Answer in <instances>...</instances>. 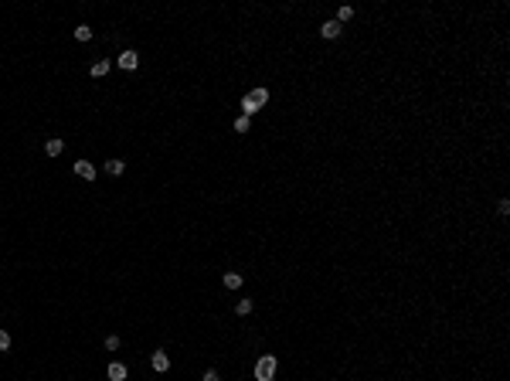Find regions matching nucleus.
Instances as JSON below:
<instances>
[{"mask_svg": "<svg viewBox=\"0 0 510 381\" xmlns=\"http://www.w3.org/2000/svg\"><path fill=\"white\" fill-rule=\"evenodd\" d=\"M150 364H153V371H167V368H170V358H167L163 351H153V358H150Z\"/></svg>", "mask_w": 510, "mask_h": 381, "instance_id": "nucleus-5", "label": "nucleus"}, {"mask_svg": "<svg viewBox=\"0 0 510 381\" xmlns=\"http://www.w3.org/2000/svg\"><path fill=\"white\" fill-rule=\"evenodd\" d=\"M354 17V7H340V14H337V21L344 24V21H351Z\"/></svg>", "mask_w": 510, "mask_h": 381, "instance_id": "nucleus-15", "label": "nucleus"}, {"mask_svg": "<svg viewBox=\"0 0 510 381\" xmlns=\"http://www.w3.org/2000/svg\"><path fill=\"white\" fill-rule=\"evenodd\" d=\"M72 170L82 177V180H95V163H89V160H75Z\"/></svg>", "mask_w": 510, "mask_h": 381, "instance_id": "nucleus-3", "label": "nucleus"}, {"mask_svg": "<svg viewBox=\"0 0 510 381\" xmlns=\"http://www.w3.org/2000/svg\"><path fill=\"white\" fill-rule=\"evenodd\" d=\"M89 72H92V78H102V75H109V58H102V62H95V65H92Z\"/></svg>", "mask_w": 510, "mask_h": 381, "instance_id": "nucleus-9", "label": "nucleus"}, {"mask_svg": "<svg viewBox=\"0 0 510 381\" xmlns=\"http://www.w3.org/2000/svg\"><path fill=\"white\" fill-rule=\"evenodd\" d=\"M126 375H130V371H126V364H119V361H112V364H109V381H126Z\"/></svg>", "mask_w": 510, "mask_h": 381, "instance_id": "nucleus-6", "label": "nucleus"}, {"mask_svg": "<svg viewBox=\"0 0 510 381\" xmlns=\"http://www.w3.org/2000/svg\"><path fill=\"white\" fill-rule=\"evenodd\" d=\"M106 170H109V174H123V170H126V160H109Z\"/></svg>", "mask_w": 510, "mask_h": 381, "instance_id": "nucleus-12", "label": "nucleus"}, {"mask_svg": "<svg viewBox=\"0 0 510 381\" xmlns=\"http://www.w3.org/2000/svg\"><path fill=\"white\" fill-rule=\"evenodd\" d=\"M248 126H252V119H245V116L235 119V130H238V133H248Z\"/></svg>", "mask_w": 510, "mask_h": 381, "instance_id": "nucleus-14", "label": "nucleus"}, {"mask_svg": "<svg viewBox=\"0 0 510 381\" xmlns=\"http://www.w3.org/2000/svg\"><path fill=\"white\" fill-rule=\"evenodd\" d=\"M340 31H344V24H340V21H327V24L320 27V34H323V38H337Z\"/></svg>", "mask_w": 510, "mask_h": 381, "instance_id": "nucleus-7", "label": "nucleus"}, {"mask_svg": "<svg viewBox=\"0 0 510 381\" xmlns=\"http://www.w3.org/2000/svg\"><path fill=\"white\" fill-rule=\"evenodd\" d=\"M266 102H269V92H266V89H252L248 95H242V116H245V119L255 116Z\"/></svg>", "mask_w": 510, "mask_h": 381, "instance_id": "nucleus-1", "label": "nucleus"}, {"mask_svg": "<svg viewBox=\"0 0 510 381\" xmlns=\"http://www.w3.org/2000/svg\"><path fill=\"white\" fill-rule=\"evenodd\" d=\"M242 286V272H224V290H238Z\"/></svg>", "mask_w": 510, "mask_h": 381, "instance_id": "nucleus-10", "label": "nucleus"}, {"mask_svg": "<svg viewBox=\"0 0 510 381\" xmlns=\"http://www.w3.org/2000/svg\"><path fill=\"white\" fill-rule=\"evenodd\" d=\"M106 351H119V337H116V334L106 337Z\"/></svg>", "mask_w": 510, "mask_h": 381, "instance_id": "nucleus-16", "label": "nucleus"}, {"mask_svg": "<svg viewBox=\"0 0 510 381\" xmlns=\"http://www.w3.org/2000/svg\"><path fill=\"white\" fill-rule=\"evenodd\" d=\"M276 371H279V364H276L272 354H262V358L255 361V381H272Z\"/></svg>", "mask_w": 510, "mask_h": 381, "instance_id": "nucleus-2", "label": "nucleus"}, {"mask_svg": "<svg viewBox=\"0 0 510 381\" xmlns=\"http://www.w3.org/2000/svg\"><path fill=\"white\" fill-rule=\"evenodd\" d=\"M235 313H238V316L252 313V300H238V303H235Z\"/></svg>", "mask_w": 510, "mask_h": 381, "instance_id": "nucleus-13", "label": "nucleus"}, {"mask_svg": "<svg viewBox=\"0 0 510 381\" xmlns=\"http://www.w3.org/2000/svg\"><path fill=\"white\" fill-rule=\"evenodd\" d=\"M72 34H75V41H89V38H92V27H89V24H78Z\"/></svg>", "mask_w": 510, "mask_h": 381, "instance_id": "nucleus-11", "label": "nucleus"}, {"mask_svg": "<svg viewBox=\"0 0 510 381\" xmlns=\"http://www.w3.org/2000/svg\"><path fill=\"white\" fill-rule=\"evenodd\" d=\"M201 381H221V378H218V371H204V378Z\"/></svg>", "mask_w": 510, "mask_h": 381, "instance_id": "nucleus-18", "label": "nucleus"}, {"mask_svg": "<svg viewBox=\"0 0 510 381\" xmlns=\"http://www.w3.org/2000/svg\"><path fill=\"white\" fill-rule=\"evenodd\" d=\"M7 347H10V334L0 327V351H7Z\"/></svg>", "mask_w": 510, "mask_h": 381, "instance_id": "nucleus-17", "label": "nucleus"}, {"mask_svg": "<svg viewBox=\"0 0 510 381\" xmlns=\"http://www.w3.org/2000/svg\"><path fill=\"white\" fill-rule=\"evenodd\" d=\"M65 150V143H62V140H58V136H51V140H44V153H48V157H58V153Z\"/></svg>", "mask_w": 510, "mask_h": 381, "instance_id": "nucleus-8", "label": "nucleus"}, {"mask_svg": "<svg viewBox=\"0 0 510 381\" xmlns=\"http://www.w3.org/2000/svg\"><path fill=\"white\" fill-rule=\"evenodd\" d=\"M136 65H140V55H136V51H123V55H119V68L136 72Z\"/></svg>", "mask_w": 510, "mask_h": 381, "instance_id": "nucleus-4", "label": "nucleus"}]
</instances>
